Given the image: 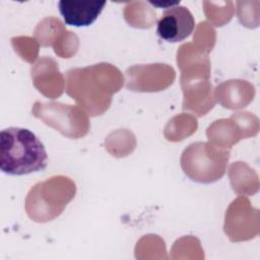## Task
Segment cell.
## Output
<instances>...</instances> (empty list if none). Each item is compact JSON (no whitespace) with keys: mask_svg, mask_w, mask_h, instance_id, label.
Masks as SVG:
<instances>
[{"mask_svg":"<svg viewBox=\"0 0 260 260\" xmlns=\"http://www.w3.org/2000/svg\"><path fill=\"white\" fill-rule=\"evenodd\" d=\"M31 113L46 125L56 129L62 135L78 139L85 136L89 130V120L82 109L59 102H36Z\"/></svg>","mask_w":260,"mask_h":260,"instance_id":"5b68a950","label":"cell"},{"mask_svg":"<svg viewBox=\"0 0 260 260\" xmlns=\"http://www.w3.org/2000/svg\"><path fill=\"white\" fill-rule=\"evenodd\" d=\"M31 78L34 79L35 86L43 94L47 91L48 80H50L56 96L60 95L63 91V76L59 72L56 62L49 57L42 58L37 65L31 67Z\"/></svg>","mask_w":260,"mask_h":260,"instance_id":"9c48e42d","label":"cell"},{"mask_svg":"<svg viewBox=\"0 0 260 260\" xmlns=\"http://www.w3.org/2000/svg\"><path fill=\"white\" fill-rule=\"evenodd\" d=\"M204 6V11L206 14V17L212 21L215 25L216 18L218 13L222 14V16L230 20L233 16V11H234V3L232 1H220V2H210V1H204L203 3Z\"/></svg>","mask_w":260,"mask_h":260,"instance_id":"30bf717a","label":"cell"},{"mask_svg":"<svg viewBox=\"0 0 260 260\" xmlns=\"http://www.w3.org/2000/svg\"><path fill=\"white\" fill-rule=\"evenodd\" d=\"M230 151L210 142H194L181 156V167L186 176L198 183H213L226 171Z\"/></svg>","mask_w":260,"mask_h":260,"instance_id":"277c9868","label":"cell"},{"mask_svg":"<svg viewBox=\"0 0 260 260\" xmlns=\"http://www.w3.org/2000/svg\"><path fill=\"white\" fill-rule=\"evenodd\" d=\"M127 88L134 91H158L175 79V71L167 64H148L128 68Z\"/></svg>","mask_w":260,"mask_h":260,"instance_id":"8992f818","label":"cell"},{"mask_svg":"<svg viewBox=\"0 0 260 260\" xmlns=\"http://www.w3.org/2000/svg\"><path fill=\"white\" fill-rule=\"evenodd\" d=\"M75 183L65 176H54L37 183L27 193L25 210L37 222H47L58 217L74 198Z\"/></svg>","mask_w":260,"mask_h":260,"instance_id":"3957f363","label":"cell"},{"mask_svg":"<svg viewBox=\"0 0 260 260\" xmlns=\"http://www.w3.org/2000/svg\"><path fill=\"white\" fill-rule=\"evenodd\" d=\"M66 92L90 116L105 113L112 102V94L123 85L118 68L109 63L70 69L66 73Z\"/></svg>","mask_w":260,"mask_h":260,"instance_id":"6da1fadb","label":"cell"},{"mask_svg":"<svg viewBox=\"0 0 260 260\" xmlns=\"http://www.w3.org/2000/svg\"><path fill=\"white\" fill-rule=\"evenodd\" d=\"M48 154L43 142L28 129L8 127L0 133V169L22 176L46 169Z\"/></svg>","mask_w":260,"mask_h":260,"instance_id":"7a4b0ae2","label":"cell"},{"mask_svg":"<svg viewBox=\"0 0 260 260\" xmlns=\"http://www.w3.org/2000/svg\"><path fill=\"white\" fill-rule=\"evenodd\" d=\"M106 2H72L59 1L58 7L66 24L73 26H88L92 24L103 11Z\"/></svg>","mask_w":260,"mask_h":260,"instance_id":"ba28073f","label":"cell"},{"mask_svg":"<svg viewBox=\"0 0 260 260\" xmlns=\"http://www.w3.org/2000/svg\"><path fill=\"white\" fill-rule=\"evenodd\" d=\"M195 27V20L185 6L175 5L166 9L157 21L156 34L170 43H178L187 39Z\"/></svg>","mask_w":260,"mask_h":260,"instance_id":"52a82bcc","label":"cell"}]
</instances>
